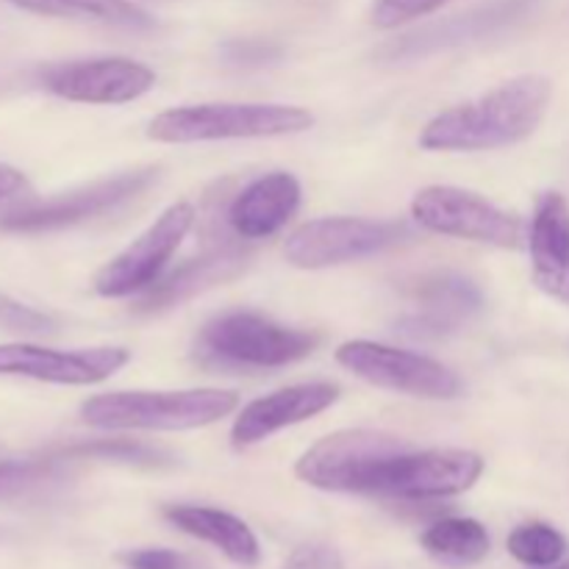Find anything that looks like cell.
Here are the masks:
<instances>
[{
	"instance_id": "cell-1",
	"label": "cell",
	"mask_w": 569,
	"mask_h": 569,
	"mask_svg": "<svg viewBox=\"0 0 569 569\" xmlns=\"http://www.w3.org/2000/svg\"><path fill=\"white\" fill-rule=\"evenodd\" d=\"M553 83L545 76H520L470 103L433 117L420 133L426 150H495L522 142L548 114Z\"/></svg>"
},
{
	"instance_id": "cell-2",
	"label": "cell",
	"mask_w": 569,
	"mask_h": 569,
	"mask_svg": "<svg viewBox=\"0 0 569 569\" xmlns=\"http://www.w3.org/2000/svg\"><path fill=\"white\" fill-rule=\"evenodd\" d=\"M239 395L228 389L109 392L81 406V420L106 431H189L233 415Z\"/></svg>"
},
{
	"instance_id": "cell-3",
	"label": "cell",
	"mask_w": 569,
	"mask_h": 569,
	"mask_svg": "<svg viewBox=\"0 0 569 569\" xmlns=\"http://www.w3.org/2000/svg\"><path fill=\"white\" fill-rule=\"evenodd\" d=\"M315 126L309 109L287 103H198L161 111L148 126L153 142L189 144L217 139H270Z\"/></svg>"
},
{
	"instance_id": "cell-4",
	"label": "cell",
	"mask_w": 569,
	"mask_h": 569,
	"mask_svg": "<svg viewBox=\"0 0 569 569\" xmlns=\"http://www.w3.org/2000/svg\"><path fill=\"white\" fill-rule=\"evenodd\" d=\"M317 348L315 333L281 326L256 311H228L203 326L198 350L206 361L242 370H272L306 359Z\"/></svg>"
},
{
	"instance_id": "cell-5",
	"label": "cell",
	"mask_w": 569,
	"mask_h": 569,
	"mask_svg": "<svg viewBox=\"0 0 569 569\" xmlns=\"http://www.w3.org/2000/svg\"><path fill=\"white\" fill-rule=\"evenodd\" d=\"M409 448L411 445L395 433L348 428L311 445L295 465V476L322 492L370 495L383 461Z\"/></svg>"
},
{
	"instance_id": "cell-6",
	"label": "cell",
	"mask_w": 569,
	"mask_h": 569,
	"mask_svg": "<svg viewBox=\"0 0 569 569\" xmlns=\"http://www.w3.org/2000/svg\"><path fill=\"white\" fill-rule=\"evenodd\" d=\"M415 239L409 222L365 220V217H322L295 228L283 242V256L300 270L348 264L383 253Z\"/></svg>"
},
{
	"instance_id": "cell-7",
	"label": "cell",
	"mask_w": 569,
	"mask_h": 569,
	"mask_svg": "<svg viewBox=\"0 0 569 569\" xmlns=\"http://www.w3.org/2000/svg\"><path fill=\"white\" fill-rule=\"evenodd\" d=\"M411 217L426 231L467 239V242L511 250L528 242V226L520 217L459 187L420 189L411 200Z\"/></svg>"
},
{
	"instance_id": "cell-8",
	"label": "cell",
	"mask_w": 569,
	"mask_h": 569,
	"mask_svg": "<svg viewBox=\"0 0 569 569\" xmlns=\"http://www.w3.org/2000/svg\"><path fill=\"white\" fill-rule=\"evenodd\" d=\"M481 476L483 459L472 450L409 448L383 461L370 495L403 500V503L442 500L472 489Z\"/></svg>"
},
{
	"instance_id": "cell-9",
	"label": "cell",
	"mask_w": 569,
	"mask_h": 569,
	"mask_svg": "<svg viewBox=\"0 0 569 569\" xmlns=\"http://www.w3.org/2000/svg\"><path fill=\"white\" fill-rule=\"evenodd\" d=\"M337 361L372 387L422 400H453L461 395V378L442 361L389 345L353 339L337 348Z\"/></svg>"
},
{
	"instance_id": "cell-10",
	"label": "cell",
	"mask_w": 569,
	"mask_h": 569,
	"mask_svg": "<svg viewBox=\"0 0 569 569\" xmlns=\"http://www.w3.org/2000/svg\"><path fill=\"white\" fill-rule=\"evenodd\" d=\"M194 206L176 203L142 233L133 239L122 253L109 264L100 267L92 278V287L100 298H128L153 287L164 272L167 261L181 248L183 237L194 226Z\"/></svg>"
},
{
	"instance_id": "cell-11",
	"label": "cell",
	"mask_w": 569,
	"mask_h": 569,
	"mask_svg": "<svg viewBox=\"0 0 569 569\" xmlns=\"http://www.w3.org/2000/svg\"><path fill=\"white\" fill-rule=\"evenodd\" d=\"M156 178H159L156 167L120 172V176L103 178V181H94L89 187L76 189V192L59 194L53 200H44V203L9 211V214L0 217V228L11 233H42L78 226V222L92 220V217L106 214V211L120 209L122 203L142 194Z\"/></svg>"
},
{
	"instance_id": "cell-12",
	"label": "cell",
	"mask_w": 569,
	"mask_h": 569,
	"mask_svg": "<svg viewBox=\"0 0 569 569\" xmlns=\"http://www.w3.org/2000/svg\"><path fill=\"white\" fill-rule=\"evenodd\" d=\"M42 87L72 103L117 106L148 94L156 87V72L126 56H103L48 67Z\"/></svg>"
},
{
	"instance_id": "cell-13",
	"label": "cell",
	"mask_w": 569,
	"mask_h": 569,
	"mask_svg": "<svg viewBox=\"0 0 569 569\" xmlns=\"http://www.w3.org/2000/svg\"><path fill=\"white\" fill-rule=\"evenodd\" d=\"M131 361L126 348H89V350H53L28 342L0 345V376L31 378L64 387H89L114 376Z\"/></svg>"
},
{
	"instance_id": "cell-14",
	"label": "cell",
	"mask_w": 569,
	"mask_h": 569,
	"mask_svg": "<svg viewBox=\"0 0 569 569\" xmlns=\"http://www.w3.org/2000/svg\"><path fill=\"white\" fill-rule=\"evenodd\" d=\"M483 309L478 283L459 272H431L411 287V311L398 322V331L415 339H442L459 333Z\"/></svg>"
},
{
	"instance_id": "cell-15",
	"label": "cell",
	"mask_w": 569,
	"mask_h": 569,
	"mask_svg": "<svg viewBox=\"0 0 569 569\" xmlns=\"http://www.w3.org/2000/svg\"><path fill=\"white\" fill-rule=\"evenodd\" d=\"M339 400V387L328 381L317 383H295V387H283L278 392L264 395V398L253 400L239 411L231 428V442L237 448H250L272 433L283 431L289 426L311 420V417L322 415L331 409Z\"/></svg>"
},
{
	"instance_id": "cell-16",
	"label": "cell",
	"mask_w": 569,
	"mask_h": 569,
	"mask_svg": "<svg viewBox=\"0 0 569 569\" xmlns=\"http://www.w3.org/2000/svg\"><path fill=\"white\" fill-rule=\"evenodd\" d=\"M533 283L550 298L569 303V203L565 194L545 192L528 226Z\"/></svg>"
},
{
	"instance_id": "cell-17",
	"label": "cell",
	"mask_w": 569,
	"mask_h": 569,
	"mask_svg": "<svg viewBox=\"0 0 569 569\" xmlns=\"http://www.w3.org/2000/svg\"><path fill=\"white\" fill-rule=\"evenodd\" d=\"M300 194V181L292 172H267L239 189L237 198L228 203V228L239 239L272 237L295 217Z\"/></svg>"
},
{
	"instance_id": "cell-18",
	"label": "cell",
	"mask_w": 569,
	"mask_h": 569,
	"mask_svg": "<svg viewBox=\"0 0 569 569\" xmlns=\"http://www.w3.org/2000/svg\"><path fill=\"white\" fill-rule=\"evenodd\" d=\"M244 264H248V250L242 244H217L198 259H189L187 264L172 270L167 278H159L150 289H144L142 298L137 300V311L139 315H156V311L187 303L194 295L237 278L244 270Z\"/></svg>"
},
{
	"instance_id": "cell-19",
	"label": "cell",
	"mask_w": 569,
	"mask_h": 569,
	"mask_svg": "<svg viewBox=\"0 0 569 569\" xmlns=\"http://www.w3.org/2000/svg\"><path fill=\"white\" fill-rule=\"evenodd\" d=\"M164 520L172 528H178L187 537L200 539V542L211 545V548L220 550L226 559H231L233 565L242 567H256L261 559V548L256 533L250 531V526L244 520H239L237 515L222 509H211V506H192V503H178L167 506Z\"/></svg>"
},
{
	"instance_id": "cell-20",
	"label": "cell",
	"mask_w": 569,
	"mask_h": 569,
	"mask_svg": "<svg viewBox=\"0 0 569 569\" xmlns=\"http://www.w3.org/2000/svg\"><path fill=\"white\" fill-rule=\"evenodd\" d=\"M531 0H503V3H495L489 9L481 11H470L465 17H453V20L442 22V26H431L426 31H417L403 37L400 42L389 44L387 53L392 61H403V59H420V56L437 53V50L453 48V44L461 42H472V39H481L487 33L498 31L503 28L506 22L517 20L522 11L528 9Z\"/></svg>"
},
{
	"instance_id": "cell-21",
	"label": "cell",
	"mask_w": 569,
	"mask_h": 569,
	"mask_svg": "<svg viewBox=\"0 0 569 569\" xmlns=\"http://www.w3.org/2000/svg\"><path fill=\"white\" fill-rule=\"evenodd\" d=\"M422 550L445 567H476L489 556L492 539L478 520L470 517H442L431 522L420 537Z\"/></svg>"
},
{
	"instance_id": "cell-22",
	"label": "cell",
	"mask_w": 569,
	"mask_h": 569,
	"mask_svg": "<svg viewBox=\"0 0 569 569\" xmlns=\"http://www.w3.org/2000/svg\"><path fill=\"white\" fill-rule=\"evenodd\" d=\"M22 11L44 17H64V20L103 22L117 28H153L156 20L144 9L133 6L131 0H9Z\"/></svg>"
},
{
	"instance_id": "cell-23",
	"label": "cell",
	"mask_w": 569,
	"mask_h": 569,
	"mask_svg": "<svg viewBox=\"0 0 569 569\" xmlns=\"http://www.w3.org/2000/svg\"><path fill=\"white\" fill-rule=\"evenodd\" d=\"M509 553L531 569L553 567L565 559L567 539L548 522H522L509 533Z\"/></svg>"
},
{
	"instance_id": "cell-24",
	"label": "cell",
	"mask_w": 569,
	"mask_h": 569,
	"mask_svg": "<svg viewBox=\"0 0 569 569\" xmlns=\"http://www.w3.org/2000/svg\"><path fill=\"white\" fill-rule=\"evenodd\" d=\"M59 476V459H0V500L26 498Z\"/></svg>"
},
{
	"instance_id": "cell-25",
	"label": "cell",
	"mask_w": 569,
	"mask_h": 569,
	"mask_svg": "<svg viewBox=\"0 0 569 569\" xmlns=\"http://www.w3.org/2000/svg\"><path fill=\"white\" fill-rule=\"evenodd\" d=\"M61 459H100V461H122L133 467H161L170 461V456L150 445L131 442V439H98L89 445L61 450Z\"/></svg>"
},
{
	"instance_id": "cell-26",
	"label": "cell",
	"mask_w": 569,
	"mask_h": 569,
	"mask_svg": "<svg viewBox=\"0 0 569 569\" xmlns=\"http://www.w3.org/2000/svg\"><path fill=\"white\" fill-rule=\"evenodd\" d=\"M448 0H376L372 3V26L378 28H400L406 22H415L420 17L433 14Z\"/></svg>"
},
{
	"instance_id": "cell-27",
	"label": "cell",
	"mask_w": 569,
	"mask_h": 569,
	"mask_svg": "<svg viewBox=\"0 0 569 569\" xmlns=\"http://www.w3.org/2000/svg\"><path fill=\"white\" fill-rule=\"evenodd\" d=\"M0 328L20 333H50L56 331V320L44 311L0 292Z\"/></svg>"
},
{
	"instance_id": "cell-28",
	"label": "cell",
	"mask_w": 569,
	"mask_h": 569,
	"mask_svg": "<svg viewBox=\"0 0 569 569\" xmlns=\"http://www.w3.org/2000/svg\"><path fill=\"white\" fill-rule=\"evenodd\" d=\"M281 569H345V567H342V556H339L331 545L311 542L295 550Z\"/></svg>"
},
{
	"instance_id": "cell-29",
	"label": "cell",
	"mask_w": 569,
	"mask_h": 569,
	"mask_svg": "<svg viewBox=\"0 0 569 569\" xmlns=\"http://www.w3.org/2000/svg\"><path fill=\"white\" fill-rule=\"evenodd\" d=\"M120 559L128 569H187V559L183 556L164 548L131 550V553L120 556Z\"/></svg>"
},
{
	"instance_id": "cell-30",
	"label": "cell",
	"mask_w": 569,
	"mask_h": 569,
	"mask_svg": "<svg viewBox=\"0 0 569 569\" xmlns=\"http://www.w3.org/2000/svg\"><path fill=\"white\" fill-rule=\"evenodd\" d=\"M228 59L237 61V64H267L278 56V48L261 42H233L226 48Z\"/></svg>"
},
{
	"instance_id": "cell-31",
	"label": "cell",
	"mask_w": 569,
	"mask_h": 569,
	"mask_svg": "<svg viewBox=\"0 0 569 569\" xmlns=\"http://www.w3.org/2000/svg\"><path fill=\"white\" fill-rule=\"evenodd\" d=\"M26 189H28V178L22 176V170L0 161V200L14 198V194L26 192Z\"/></svg>"
},
{
	"instance_id": "cell-32",
	"label": "cell",
	"mask_w": 569,
	"mask_h": 569,
	"mask_svg": "<svg viewBox=\"0 0 569 569\" xmlns=\"http://www.w3.org/2000/svg\"><path fill=\"white\" fill-rule=\"evenodd\" d=\"M542 569H569V561H565V565H561V561H559V565H553V567H542Z\"/></svg>"
}]
</instances>
